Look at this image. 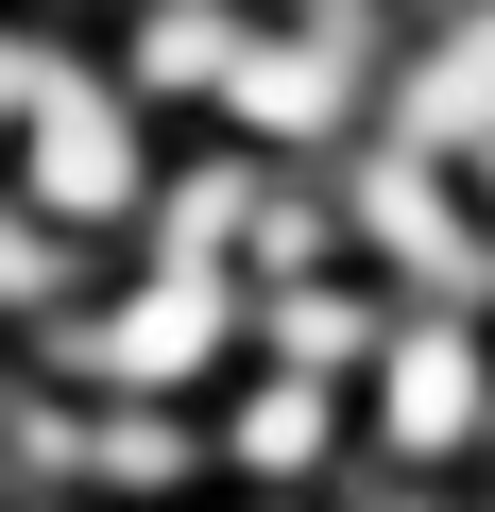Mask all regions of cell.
Listing matches in <instances>:
<instances>
[{
	"label": "cell",
	"instance_id": "cell-6",
	"mask_svg": "<svg viewBox=\"0 0 495 512\" xmlns=\"http://www.w3.org/2000/svg\"><path fill=\"white\" fill-rule=\"evenodd\" d=\"M478 188H495V137H478Z\"/></svg>",
	"mask_w": 495,
	"mask_h": 512
},
{
	"label": "cell",
	"instance_id": "cell-1",
	"mask_svg": "<svg viewBox=\"0 0 495 512\" xmlns=\"http://www.w3.org/2000/svg\"><path fill=\"white\" fill-rule=\"evenodd\" d=\"M35 205H52V222L137 205V120H120L103 86H35Z\"/></svg>",
	"mask_w": 495,
	"mask_h": 512
},
{
	"label": "cell",
	"instance_id": "cell-5",
	"mask_svg": "<svg viewBox=\"0 0 495 512\" xmlns=\"http://www.w3.org/2000/svg\"><path fill=\"white\" fill-rule=\"evenodd\" d=\"M239 461H274V478H308V461H325V393H308V376H274L257 410H239Z\"/></svg>",
	"mask_w": 495,
	"mask_h": 512
},
{
	"label": "cell",
	"instance_id": "cell-3",
	"mask_svg": "<svg viewBox=\"0 0 495 512\" xmlns=\"http://www.w3.org/2000/svg\"><path fill=\"white\" fill-rule=\"evenodd\" d=\"M205 342H222V274L188 256V274H154V291H137V308L103 325V376H188Z\"/></svg>",
	"mask_w": 495,
	"mask_h": 512
},
{
	"label": "cell",
	"instance_id": "cell-2",
	"mask_svg": "<svg viewBox=\"0 0 495 512\" xmlns=\"http://www.w3.org/2000/svg\"><path fill=\"white\" fill-rule=\"evenodd\" d=\"M478 410H495V393H478L461 325H410V342H376V427H393V461H444Z\"/></svg>",
	"mask_w": 495,
	"mask_h": 512
},
{
	"label": "cell",
	"instance_id": "cell-4",
	"mask_svg": "<svg viewBox=\"0 0 495 512\" xmlns=\"http://www.w3.org/2000/svg\"><path fill=\"white\" fill-rule=\"evenodd\" d=\"M444 137H461V154L495 137V0L461 18V52H444V69L410 86V154H444Z\"/></svg>",
	"mask_w": 495,
	"mask_h": 512
}]
</instances>
